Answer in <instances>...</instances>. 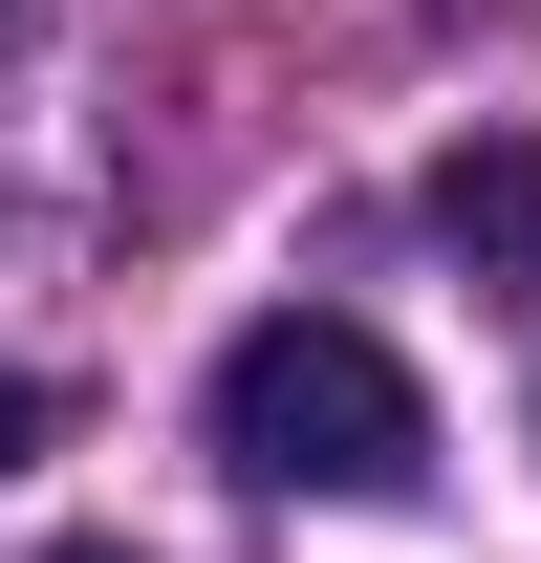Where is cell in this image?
Returning a JSON list of instances; mask_svg holds the SVG:
<instances>
[{"mask_svg":"<svg viewBox=\"0 0 541 563\" xmlns=\"http://www.w3.org/2000/svg\"><path fill=\"white\" fill-rule=\"evenodd\" d=\"M217 455H239L261 498H411V477H433V390H411L368 325L281 303V325L217 347Z\"/></svg>","mask_w":541,"mask_h":563,"instance_id":"1","label":"cell"},{"mask_svg":"<svg viewBox=\"0 0 541 563\" xmlns=\"http://www.w3.org/2000/svg\"><path fill=\"white\" fill-rule=\"evenodd\" d=\"M433 239H455L476 282H541V152H520V131L433 152Z\"/></svg>","mask_w":541,"mask_h":563,"instance_id":"2","label":"cell"},{"mask_svg":"<svg viewBox=\"0 0 541 563\" xmlns=\"http://www.w3.org/2000/svg\"><path fill=\"white\" fill-rule=\"evenodd\" d=\"M22 455H44V368H0V477H22Z\"/></svg>","mask_w":541,"mask_h":563,"instance_id":"3","label":"cell"},{"mask_svg":"<svg viewBox=\"0 0 541 563\" xmlns=\"http://www.w3.org/2000/svg\"><path fill=\"white\" fill-rule=\"evenodd\" d=\"M44 563H131V542H44Z\"/></svg>","mask_w":541,"mask_h":563,"instance_id":"4","label":"cell"}]
</instances>
